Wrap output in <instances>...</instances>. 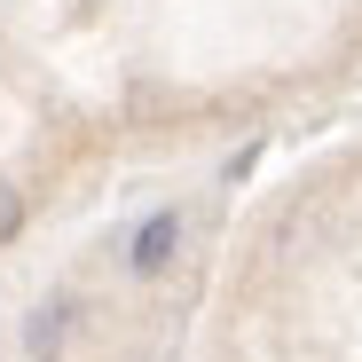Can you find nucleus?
I'll list each match as a JSON object with an SVG mask.
<instances>
[{"label": "nucleus", "mask_w": 362, "mask_h": 362, "mask_svg": "<svg viewBox=\"0 0 362 362\" xmlns=\"http://www.w3.org/2000/svg\"><path fill=\"white\" fill-rule=\"evenodd\" d=\"M71 323H79V291H47L40 308L24 315V354L32 362H55V354L71 346Z\"/></svg>", "instance_id": "f03ea898"}, {"label": "nucleus", "mask_w": 362, "mask_h": 362, "mask_svg": "<svg viewBox=\"0 0 362 362\" xmlns=\"http://www.w3.org/2000/svg\"><path fill=\"white\" fill-rule=\"evenodd\" d=\"M173 260H181V213L165 205V213H150V221L127 236V276H142V284H150V276H165Z\"/></svg>", "instance_id": "f257e3e1"}, {"label": "nucleus", "mask_w": 362, "mask_h": 362, "mask_svg": "<svg viewBox=\"0 0 362 362\" xmlns=\"http://www.w3.org/2000/svg\"><path fill=\"white\" fill-rule=\"evenodd\" d=\"M24 213H32V197L16 189V181H0V245H8V236L24 228Z\"/></svg>", "instance_id": "7ed1b4c3"}]
</instances>
